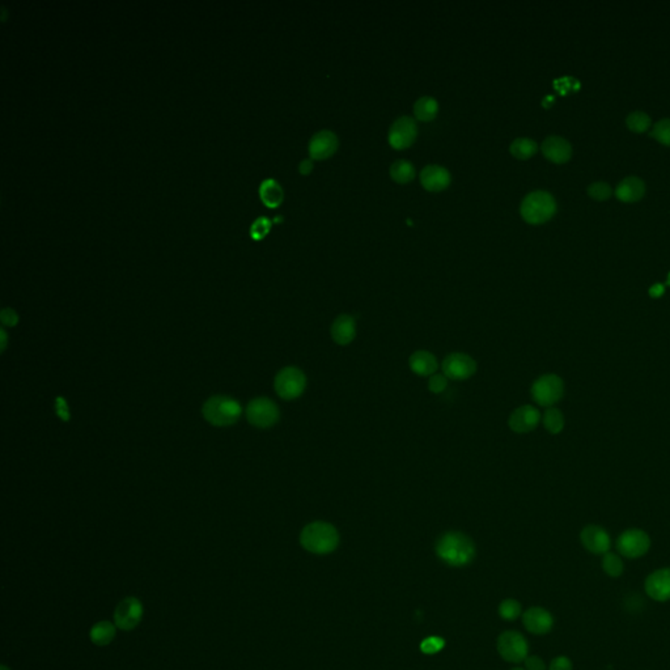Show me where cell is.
<instances>
[{
	"instance_id": "cell-1",
	"label": "cell",
	"mask_w": 670,
	"mask_h": 670,
	"mask_svg": "<svg viewBox=\"0 0 670 670\" xmlns=\"http://www.w3.org/2000/svg\"><path fill=\"white\" fill-rule=\"evenodd\" d=\"M434 553L443 563L449 567H465L474 560L477 550L469 536L451 530L436 541Z\"/></svg>"
},
{
	"instance_id": "cell-2",
	"label": "cell",
	"mask_w": 670,
	"mask_h": 670,
	"mask_svg": "<svg viewBox=\"0 0 670 670\" xmlns=\"http://www.w3.org/2000/svg\"><path fill=\"white\" fill-rule=\"evenodd\" d=\"M300 543L311 554L326 555L338 548L340 533L330 522L314 521L302 529Z\"/></svg>"
},
{
	"instance_id": "cell-3",
	"label": "cell",
	"mask_w": 670,
	"mask_h": 670,
	"mask_svg": "<svg viewBox=\"0 0 670 670\" xmlns=\"http://www.w3.org/2000/svg\"><path fill=\"white\" fill-rule=\"evenodd\" d=\"M243 408L236 399L227 396L211 397L203 405V416L210 425L228 427L235 425L241 416Z\"/></svg>"
},
{
	"instance_id": "cell-4",
	"label": "cell",
	"mask_w": 670,
	"mask_h": 670,
	"mask_svg": "<svg viewBox=\"0 0 670 670\" xmlns=\"http://www.w3.org/2000/svg\"><path fill=\"white\" fill-rule=\"evenodd\" d=\"M520 212L524 220L530 224H542L557 212V202L548 191L537 190L524 198Z\"/></svg>"
},
{
	"instance_id": "cell-5",
	"label": "cell",
	"mask_w": 670,
	"mask_h": 670,
	"mask_svg": "<svg viewBox=\"0 0 670 670\" xmlns=\"http://www.w3.org/2000/svg\"><path fill=\"white\" fill-rule=\"evenodd\" d=\"M530 393L533 401L539 404V406H554L563 398L565 384L563 380L557 375L548 373L541 376L533 382Z\"/></svg>"
},
{
	"instance_id": "cell-6",
	"label": "cell",
	"mask_w": 670,
	"mask_h": 670,
	"mask_svg": "<svg viewBox=\"0 0 670 670\" xmlns=\"http://www.w3.org/2000/svg\"><path fill=\"white\" fill-rule=\"evenodd\" d=\"M275 392L285 401H292L302 396L307 387V376L302 369L296 367H285L276 376L274 381Z\"/></svg>"
},
{
	"instance_id": "cell-7",
	"label": "cell",
	"mask_w": 670,
	"mask_h": 670,
	"mask_svg": "<svg viewBox=\"0 0 670 670\" xmlns=\"http://www.w3.org/2000/svg\"><path fill=\"white\" fill-rule=\"evenodd\" d=\"M279 407L269 398H255L246 407L247 422L257 428H270L279 420Z\"/></svg>"
},
{
	"instance_id": "cell-8",
	"label": "cell",
	"mask_w": 670,
	"mask_h": 670,
	"mask_svg": "<svg viewBox=\"0 0 670 670\" xmlns=\"http://www.w3.org/2000/svg\"><path fill=\"white\" fill-rule=\"evenodd\" d=\"M618 553L629 559L642 558L651 548L650 536L640 529H629L617 539Z\"/></svg>"
},
{
	"instance_id": "cell-9",
	"label": "cell",
	"mask_w": 670,
	"mask_h": 670,
	"mask_svg": "<svg viewBox=\"0 0 670 670\" xmlns=\"http://www.w3.org/2000/svg\"><path fill=\"white\" fill-rule=\"evenodd\" d=\"M442 369L444 376L448 380L465 381L477 373L478 366L470 355L463 352H452L443 360Z\"/></svg>"
},
{
	"instance_id": "cell-10",
	"label": "cell",
	"mask_w": 670,
	"mask_h": 670,
	"mask_svg": "<svg viewBox=\"0 0 670 670\" xmlns=\"http://www.w3.org/2000/svg\"><path fill=\"white\" fill-rule=\"evenodd\" d=\"M498 652L504 660L519 664L528 657L529 644L522 633L505 631L498 638Z\"/></svg>"
},
{
	"instance_id": "cell-11",
	"label": "cell",
	"mask_w": 670,
	"mask_h": 670,
	"mask_svg": "<svg viewBox=\"0 0 670 670\" xmlns=\"http://www.w3.org/2000/svg\"><path fill=\"white\" fill-rule=\"evenodd\" d=\"M144 609L136 597L122 600L114 610V623L122 631H131L142 621Z\"/></svg>"
},
{
	"instance_id": "cell-12",
	"label": "cell",
	"mask_w": 670,
	"mask_h": 670,
	"mask_svg": "<svg viewBox=\"0 0 670 670\" xmlns=\"http://www.w3.org/2000/svg\"><path fill=\"white\" fill-rule=\"evenodd\" d=\"M418 124L414 118L402 115L392 123L389 130V143L396 150H404L415 142Z\"/></svg>"
},
{
	"instance_id": "cell-13",
	"label": "cell",
	"mask_w": 670,
	"mask_h": 670,
	"mask_svg": "<svg viewBox=\"0 0 670 670\" xmlns=\"http://www.w3.org/2000/svg\"><path fill=\"white\" fill-rule=\"evenodd\" d=\"M644 591L653 601H670V567L659 568L647 576L644 581Z\"/></svg>"
},
{
	"instance_id": "cell-14",
	"label": "cell",
	"mask_w": 670,
	"mask_h": 670,
	"mask_svg": "<svg viewBox=\"0 0 670 670\" xmlns=\"http://www.w3.org/2000/svg\"><path fill=\"white\" fill-rule=\"evenodd\" d=\"M522 623L533 635H546L554 627L553 614L541 606H532L522 614Z\"/></svg>"
},
{
	"instance_id": "cell-15",
	"label": "cell",
	"mask_w": 670,
	"mask_h": 670,
	"mask_svg": "<svg viewBox=\"0 0 670 670\" xmlns=\"http://www.w3.org/2000/svg\"><path fill=\"white\" fill-rule=\"evenodd\" d=\"M580 541L584 548L595 555H605L609 553L612 545L609 533L597 525H588L583 529L580 533Z\"/></svg>"
},
{
	"instance_id": "cell-16",
	"label": "cell",
	"mask_w": 670,
	"mask_h": 670,
	"mask_svg": "<svg viewBox=\"0 0 670 670\" xmlns=\"http://www.w3.org/2000/svg\"><path fill=\"white\" fill-rule=\"evenodd\" d=\"M541 420L539 410L532 405L520 406L510 414L508 425L516 434H528L537 428Z\"/></svg>"
},
{
	"instance_id": "cell-17",
	"label": "cell",
	"mask_w": 670,
	"mask_h": 670,
	"mask_svg": "<svg viewBox=\"0 0 670 670\" xmlns=\"http://www.w3.org/2000/svg\"><path fill=\"white\" fill-rule=\"evenodd\" d=\"M338 136L330 130H321L311 136L309 142V155L311 159L323 160L333 156L338 150Z\"/></svg>"
},
{
	"instance_id": "cell-18",
	"label": "cell",
	"mask_w": 670,
	"mask_h": 670,
	"mask_svg": "<svg viewBox=\"0 0 670 670\" xmlns=\"http://www.w3.org/2000/svg\"><path fill=\"white\" fill-rule=\"evenodd\" d=\"M330 335L338 346H349L356 337V321L349 314L338 316L330 328Z\"/></svg>"
},
{
	"instance_id": "cell-19",
	"label": "cell",
	"mask_w": 670,
	"mask_h": 670,
	"mask_svg": "<svg viewBox=\"0 0 670 670\" xmlns=\"http://www.w3.org/2000/svg\"><path fill=\"white\" fill-rule=\"evenodd\" d=\"M541 150L548 160L557 164L566 162L571 159V155H572V147L569 142L557 135L548 136L542 143Z\"/></svg>"
},
{
	"instance_id": "cell-20",
	"label": "cell",
	"mask_w": 670,
	"mask_h": 670,
	"mask_svg": "<svg viewBox=\"0 0 670 670\" xmlns=\"http://www.w3.org/2000/svg\"><path fill=\"white\" fill-rule=\"evenodd\" d=\"M420 182L425 189L440 191L446 189L451 183V173L442 165H427L420 172Z\"/></svg>"
},
{
	"instance_id": "cell-21",
	"label": "cell",
	"mask_w": 670,
	"mask_h": 670,
	"mask_svg": "<svg viewBox=\"0 0 670 670\" xmlns=\"http://www.w3.org/2000/svg\"><path fill=\"white\" fill-rule=\"evenodd\" d=\"M410 369L420 378L432 376L439 368L437 359L432 352L425 349H418L408 359Z\"/></svg>"
},
{
	"instance_id": "cell-22",
	"label": "cell",
	"mask_w": 670,
	"mask_h": 670,
	"mask_svg": "<svg viewBox=\"0 0 670 670\" xmlns=\"http://www.w3.org/2000/svg\"><path fill=\"white\" fill-rule=\"evenodd\" d=\"M645 193V185L640 179L638 177H626L624 180L621 181V183L617 186L615 195L617 198L626 203H633L638 202L643 198Z\"/></svg>"
},
{
	"instance_id": "cell-23",
	"label": "cell",
	"mask_w": 670,
	"mask_h": 670,
	"mask_svg": "<svg viewBox=\"0 0 670 670\" xmlns=\"http://www.w3.org/2000/svg\"><path fill=\"white\" fill-rule=\"evenodd\" d=\"M259 197L267 207L275 208L283 202L284 191L278 181L267 179L259 185Z\"/></svg>"
},
{
	"instance_id": "cell-24",
	"label": "cell",
	"mask_w": 670,
	"mask_h": 670,
	"mask_svg": "<svg viewBox=\"0 0 670 670\" xmlns=\"http://www.w3.org/2000/svg\"><path fill=\"white\" fill-rule=\"evenodd\" d=\"M115 627L117 626H114L113 623L108 622V621L96 623L89 633L91 642L100 647L110 644L115 638Z\"/></svg>"
},
{
	"instance_id": "cell-25",
	"label": "cell",
	"mask_w": 670,
	"mask_h": 670,
	"mask_svg": "<svg viewBox=\"0 0 670 670\" xmlns=\"http://www.w3.org/2000/svg\"><path fill=\"white\" fill-rule=\"evenodd\" d=\"M439 112V104L434 97L423 96L414 104V114L419 121H432Z\"/></svg>"
},
{
	"instance_id": "cell-26",
	"label": "cell",
	"mask_w": 670,
	"mask_h": 670,
	"mask_svg": "<svg viewBox=\"0 0 670 670\" xmlns=\"http://www.w3.org/2000/svg\"><path fill=\"white\" fill-rule=\"evenodd\" d=\"M390 176L393 180L399 183H407L414 180L415 168L410 161L397 160L390 167Z\"/></svg>"
},
{
	"instance_id": "cell-27",
	"label": "cell",
	"mask_w": 670,
	"mask_h": 670,
	"mask_svg": "<svg viewBox=\"0 0 670 670\" xmlns=\"http://www.w3.org/2000/svg\"><path fill=\"white\" fill-rule=\"evenodd\" d=\"M539 150V144L529 138H517L510 144V151L515 157L525 160L532 157Z\"/></svg>"
},
{
	"instance_id": "cell-28",
	"label": "cell",
	"mask_w": 670,
	"mask_h": 670,
	"mask_svg": "<svg viewBox=\"0 0 670 670\" xmlns=\"http://www.w3.org/2000/svg\"><path fill=\"white\" fill-rule=\"evenodd\" d=\"M542 422L550 434H560L565 428V416L562 414V411L555 407H550L546 410L545 415L542 418Z\"/></svg>"
},
{
	"instance_id": "cell-29",
	"label": "cell",
	"mask_w": 670,
	"mask_h": 670,
	"mask_svg": "<svg viewBox=\"0 0 670 670\" xmlns=\"http://www.w3.org/2000/svg\"><path fill=\"white\" fill-rule=\"evenodd\" d=\"M601 566H603L605 574L613 577V579L621 577L623 575V571H624V565H623L621 557L615 553H610V551L606 553L603 557Z\"/></svg>"
},
{
	"instance_id": "cell-30",
	"label": "cell",
	"mask_w": 670,
	"mask_h": 670,
	"mask_svg": "<svg viewBox=\"0 0 670 670\" xmlns=\"http://www.w3.org/2000/svg\"><path fill=\"white\" fill-rule=\"evenodd\" d=\"M629 129L633 132H644L651 124V118L644 112H633L626 118Z\"/></svg>"
},
{
	"instance_id": "cell-31",
	"label": "cell",
	"mask_w": 670,
	"mask_h": 670,
	"mask_svg": "<svg viewBox=\"0 0 670 670\" xmlns=\"http://www.w3.org/2000/svg\"><path fill=\"white\" fill-rule=\"evenodd\" d=\"M499 614L504 621H516L522 614V607L516 600H504L499 606Z\"/></svg>"
},
{
	"instance_id": "cell-32",
	"label": "cell",
	"mask_w": 670,
	"mask_h": 670,
	"mask_svg": "<svg viewBox=\"0 0 670 670\" xmlns=\"http://www.w3.org/2000/svg\"><path fill=\"white\" fill-rule=\"evenodd\" d=\"M271 224L273 221L267 217H257L250 226V236L255 238V241L264 238L269 233Z\"/></svg>"
},
{
	"instance_id": "cell-33",
	"label": "cell",
	"mask_w": 670,
	"mask_h": 670,
	"mask_svg": "<svg viewBox=\"0 0 670 670\" xmlns=\"http://www.w3.org/2000/svg\"><path fill=\"white\" fill-rule=\"evenodd\" d=\"M651 136L657 139L659 142L670 146V120L665 118L661 120L653 126V130L651 131Z\"/></svg>"
},
{
	"instance_id": "cell-34",
	"label": "cell",
	"mask_w": 670,
	"mask_h": 670,
	"mask_svg": "<svg viewBox=\"0 0 670 670\" xmlns=\"http://www.w3.org/2000/svg\"><path fill=\"white\" fill-rule=\"evenodd\" d=\"M588 194L595 200H606L613 194V190L609 183L605 182H595L588 188Z\"/></svg>"
},
{
	"instance_id": "cell-35",
	"label": "cell",
	"mask_w": 670,
	"mask_h": 670,
	"mask_svg": "<svg viewBox=\"0 0 670 670\" xmlns=\"http://www.w3.org/2000/svg\"><path fill=\"white\" fill-rule=\"evenodd\" d=\"M445 647V640L440 636H428L420 643V651L425 655H434L443 650Z\"/></svg>"
},
{
	"instance_id": "cell-36",
	"label": "cell",
	"mask_w": 670,
	"mask_h": 670,
	"mask_svg": "<svg viewBox=\"0 0 670 670\" xmlns=\"http://www.w3.org/2000/svg\"><path fill=\"white\" fill-rule=\"evenodd\" d=\"M448 387V378L440 373H434L428 381V389L434 394H442L444 390Z\"/></svg>"
},
{
	"instance_id": "cell-37",
	"label": "cell",
	"mask_w": 670,
	"mask_h": 670,
	"mask_svg": "<svg viewBox=\"0 0 670 670\" xmlns=\"http://www.w3.org/2000/svg\"><path fill=\"white\" fill-rule=\"evenodd\" d=\"M548 670H574V664L567 656H558L550 662Z\"/></svg>"
},
{
	"instance_id": "cell-38",
	"label": "cell",
	"mask_w": 670,
	"mask_h": 670,
	"mask_svg": "<svg viewBox=\"0 0 670 670\" xmlns=\"http://www.w3.org/2000/svg\"><path fill=\"white\" fill-rule=\"evenodd\" d=\"M525 670H548L545 661L542 660L539 656H528L525 660Z\"/></svg>"
},
{
	"instance_id": "cell-39",
	"label": "cell",
	"mask_w": 670,
	"mask_h": 670,
	"mask_svg": "<svg viewBox=\"0 0 670 670\" xmlns=\"http://www.w3.org/2000/svg\"><path fill=\"white\" fill-rule=\"evenodd\" d=\"M0 317H1V322H3L4 325H8V326H15V325L18 323V321H19V317H18L16 311H13V309H10V308L3 309Z\"/></svg>"
},
{
	"instance_id": "cell-40",
	"label": "cell",
	"mask_w": 670,
	"mask_h": 670,
	"mask_svg": "<svg viewBox=\"0 0 670 670\" xmlns=\"http://www.w3.org/2000/svg\"><path fill=\"white\" fill-rule=\"evenodd\" d=\"M664 292H665V287L660 283L653 284L650 288V296H652L653 299H659Z\"/></svg>"
},
{
	"instance_id": "cell-41",
	"label": "cell",
	"mask_w": 670,
	"mask_h": 670,
	"mask_svg": "<svg viewBox=\"0 0 670 670\" xmlns=\"http://www.w3.org/2000/svg\"><path fill=\"white\" fill-rule=\"evenodd\" d=\"M311 169H313V161H311V159L302 160V162H300V165H299V172H300L302 174H309Z\"/></svg>"
},
{
	"instance_id": "cell-42",
	"label": "cell",
	"mask_w": 670,
	"mask_h": 670,
	"mask_svg": "<svg viewBox=\"0 0 670 670\" xmlns=\"http://www.w3.org/2000/svg\"><path fill=\"white\" fill-rule=\"evenodd\" d=\"M281 219H283V217H274V221H275V223H278V221H281Z\"/></svg>"
},
{
	"instance_id": "cell-43",
	"label": "cell",
	"mask_w": 670,
	"mask_h": 670,
	"mask_svg": "<svg viewBox=\"0 0 670 670\" xmlns=\"http://www.w3.org/2000/svg\"><path fill=\"white\" fill-rule=\"evenodd\" d=\"M0 670H10V669H8V668H7V666H4V665H3V666H1V668H0Z\"/></svg>"
},
{
	"instance_id": "cell-44",
	"label": "cell",
	"mask_w": 670,
	"mask_h": 670,
	"mask_svg": "<svg viewBox=\"0 0 670 670\" xmlns=\"http://www.w3.org/2000/svg\"><path fill=\"white\" fill-rule=\"evenodd\" d=\"M668 284L670 285V273L669 275H668Z\"/></svg>"
},
{
	"instance_id": "cell-45",
	"label": "cell",
	"mask_w": 670,
	"mask_h": 670,
	"mask_svg": "<svg viewBox=\"0 0 670 670\" xmlns=\"http://www.w3.org/2000/svg\"><path fill=\"white\" fill-rule=\"evenodd\" d=\"M512 670H525V669H522V668H515V669H512Z\"/></svg>"
}]
</instances>
